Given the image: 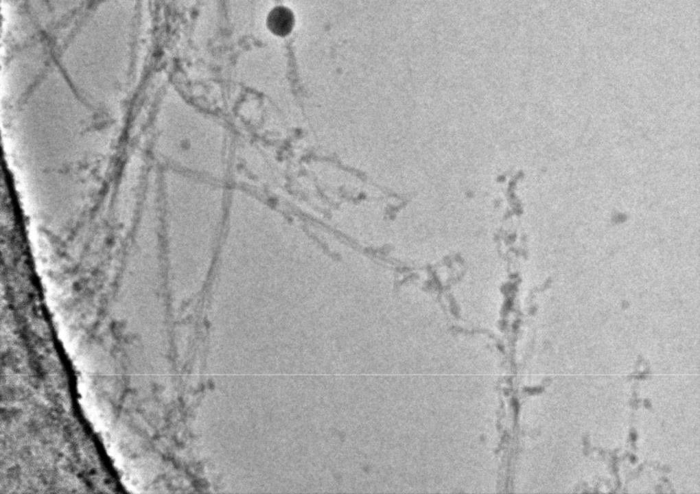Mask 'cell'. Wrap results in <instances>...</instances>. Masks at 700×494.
<instances>
[{
  "label": "cell",
  "instance_id": "obj_1",
  "mask_svg": "<svg viewBox=\"0 0 700 494\" xmlns=\"http://www.w3.org/2000/svg\"><path fill=\"white\" fill-rule=\"evenodd\" d=\"M294 19L292 12L285 7H278L269 14V30L279 36L289 34L294 27Z\"/></svg>",
  "mask_w": 700,
  "mask_h": 494
}]
</instances>
